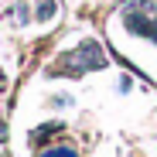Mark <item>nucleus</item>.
Wrapping results in <instances>:
<instances>
[{"label":"nucleus","mask_w":157,"mask_h":157,"mask_svg":"<svg viewBox=\"0 0 157 157\" xmlns=\"http://www.w3.org/2000/svg\"><path fill=\"white\" fill-rule=\"evenodd\" d=\"M102 65H106V55L99 51V44L96 41H82L72 55H65V68L62 72H75L78 75V72H86V68H102Z\"/></svg>","instance_id":"1"},{"label":"nucleus","mask_w":157,"mask_h":157,"mask_svg":"<svg viewBox=\"0 0 157 157\" xmlns=\"http://www.w3.org/2000/svg\"><path fill=\"white\" fill-rule=\"evenodd\" d=\"M48 17H55V4H51V0H41V7H38V21H48Z\"/></svg>","instance_id":"2"},{"label":"nucleus","mask_w":157,"mask_h":157,"mask_svg":"<svg viewBox=\"0 0 157 157\" xmlns=\"http://www.w3.org/2000/svg\"><path fill=\"white\" fill-rule=\"evenodd\" d=\"M41 157H78V154H75L72 147H55V150H44Z\"/></svg>","instance_id":"3"}]
</instances>
